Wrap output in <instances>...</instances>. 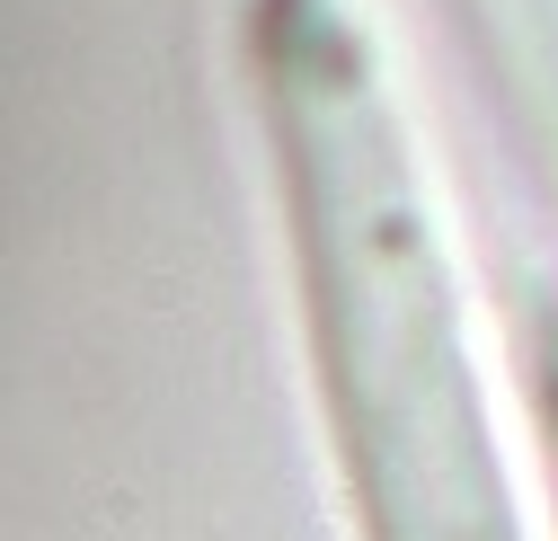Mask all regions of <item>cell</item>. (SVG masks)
Masks as SVG:
<instances>
[{
  "label": "cell",
  "mask_w": 558,
  "mask_h": 541,
  "mask_svg": "<svg viewBox=\"0 0 558 541\" xmlns=\"http://www.w3.org/2000/svg\"><path fill=\"white\" fill-rule=\"evenodd\" d=\"M275 125L302 213L319 382L372 541H514L452 320V275L426 231L399 125L372 98L364 54L337 27H310V9L293 18V45H275Z\"/></svg>",
  "instance_id": "1"
}]
</instances>
